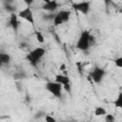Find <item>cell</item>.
Returning a JSON list of instances; mask_svg holds the SVG:
<instances>
[{
	"mask_svg": "<svg viewBox=\"0 0 122 122\" xmlns=\"http://www.w3.org/2000/svg\"><path fill=\"white\" fill-rule=\"evenodd\" d=\"M45 53H46V50L42 47H38V48H35V49L31 50L30 51H29L28 54L26 55V59L29 61V63L31 66L36 67L38 62L45 55Z\"/></svg>",
	"mask_w": 122,
	"mask_h": 122,
	"instance_id": "1",
	"label": "cell"
},
{
	"mask_svg": "<svg viewBox=\"0 0 122 122\" xmlns=\"http://www.w3.org/2000/svg\"><path fill=\"white\" fill-rule=\"evenodd\" d=\"M90 35H91L90 30H83L80 33V35L76 41V45H75L76 49H78L82 51H87L90 49V45H89Z\"/></svg>",
	"mask_w": 122,
	"mask_h": 122,
	"instance_id": "2",
	"label": "cell"
},
{
	"mask_svg": "<svg viewBox=\"0 0 122 122\" xmlns=\"http://www.w3.org/2000/svg\"><path fill=\"white\" fill-rule=\"evenodd\" d=\"M46 90L52 94L56 98H61L62 97V91H63V86L59 83H56L54 81H49L45 85Z\"/></svg>",
	"mask_w": 122,
	"mask_h": 122,
	"instance_id": "3",
	"label": "cell"
},
{
	"mask_svg": "<svg viewBox=\"0 0 122 122\" xmlns=\"http://www.w3.org/2000/svg\"><path fill=\"white\" fill-rule=\"evenodd\" d=\"M106 75V71L100 67H94L90 72V77L95 84H100Z\"/></svg>",
	"mask_w": 122,
	"mask_h": 122,
	"instance_id": "4",
	"label": "cell"
},
{
	"mask_svg": "<svg viewBox=\"0 0 122 122\" xmlns=\"http://www.w3.org/2000/svg\"><path fill=\"white\" fill-rule=\"evenodd\" d=\"M17 16H18V18H22V19L26 20L27 22L30 23L31 25H34V16H33V12H32L30 6H27L25 9L21 10L17 13Z\"/></svg>",
	"mask_w": 122,
	"mask_h": 122,
	"instance_id": "5",
	"label": "cell"
},
{
	"mask_svg": "<svg viewBox=\"0 0 122 122\" xmlns=\"http://www.w3.org/2000/svg\"><path fill=\"white\" fill-rule=\"evenodd\" d=\"M54 82L61 84L63 86V90H66L67 92L71 91V80H70L69 76L62 74V73L56 74L55 78H54Z\"/></svg>",
	"mask_w": 122,
	"mask_h": 122,
	"instance_id": "6",
	"label": "cell"
},
{
	"mask_svg": "<svg viewBox=\"0 0 122 122\" xmlns=\"http://www.w3.org/2000/svg\"><path fill=\"white\" fill-rule=\"evenodd\" d=\"M72 8L73 10H75L76 11H79L83 14H88L90 10H91V2L89 1H83V2H77V3H73L72 4Z\"/></svg>",
	"mask_w": 122,
	"mask_h": 122,
	"instance_id": "7",
	"label": "cell"
},
{
	"mask_svg": "<svg viewBox=\"0 0 122 122\" xmlns=\"http://www.w3.org/2000/svg\"><path fill=\"white\" fill-rule=\"evenodd\" d=\"M59 8V4L57 1L55 0H47L44 5L42 6V10H46V11H49V12H54L57 9Z\"/></svg>",
	"mask_w": 122,
	"mask_h": 122,
	"instance_id": "8",
	"label": "cell"
},
{
	"mask_svg": "<svg viewBox=\"0 0 122 122\" xmlns=\"http://www.w3.org/2000/svg\"><path fill=\"white\" fill-rule=\"evenodd\" d=\"M10 27L14 30H17L18 27H19V21H18V16H17V13H11L10 14Z\"/></svg>",
	"mask_w": 122,
	"mask_h": 122,
	"instance_id": "9",
	"label": "cell"
},
{
	"mask_svg": "<svg viewBox=\"0 0 122 122\" xmlns=\"http://www.w3.org/2000/svg\"><path fill=\"white\" fill-rule=\"evenodd\" d=\"M57 14L60 16V18L62 19L63 23H66V22H68V21L70 20V18H71V11H69V10H59V11L57 12Z\"/></svg>",
	"mask_w": 122,
	"mask_h": 122,
	"instance_id": "10",
	"label": "cell"
},
{
	"mask_svg": "<svg viewBox=\"0 0 122 122\" xmlns=\"http://www.w3.org/2000/svg\"><path fill=\"white\" fill-rule=\"evenodd\" d=\"M11 58H10V55L8 54V53H5V52H0V61L3 65H7L10 62Z\"/></svg>",
	"mask_w": 122,
	"mask_h": 122,
	"instance_id": "11",
	"label": "cell"
},
{
	"mask_svg": "<svg viewBox=\"0 0 122 122\" xmlns=\"http://www.w3.org/2000/svg\"><path fill=\"white\" fill-rule=\"evenodd\" d=\"M93 113H94L95 116H105L108 112H107L105 108H103V107H96L94 109Z\"/></svg>",
	"mask_w": 122,
	"mask_h": 122,
	"instance_id": "12",
	"label": "cell"
},
{
	"mask_svg": "<svg viewBox=\"0 0 122 122\" xmlns=\"http://www.w3.org/2000/svg\"><path fill=\"white\" fill-rule=\"evenodd\" d=\"M113 104H114V107L117 109L122 108V92H120L118 93L116 99H114V101H113Z\"/></svg>",
	"mask_w": 122,
	"mask_h": 122,
	"instance_id": "13",
	"label": "cell"
},
{
	"mask_svg": "<svg viewBox=\"0 0 122 122\" xmlns=\"http://www.w3.org/2000/svg\"><path fill=\"white\" fill-rule=\"evenodd\" d=\"M52 23H53V25L54 26H60V25H62L63 24V21H62V19L60 18V16L57 14V13H55V15H54V17H53V19H52Z\"/></svg>",
	"mask_w": 122,
	"mask_h": 122,
	"instance_id": "14",
	"label": "cell"
},
{
	"mask_svg": "<svg viewBox=\"0 0 122 122\" xmlns=\"http://www.w3.org/2000/svg\"><path fill=\"white\" fill-rule=\"evenodd\" d=\"M35 37H36V40H37L39 43H44L45 39H44L43 34H42L40 31H35Z\"/></svg>",
	"mask_w": 122,
	"mask_h": 122,
	"instance_id": "15",
	"label": "cell"
},
{
	"mask_svg": "<svg viewBox=\"0 0 122 122\" xmlns=\"http://www.w3.org/2000/svg\"><path fill=\"white\" fill-rule=\"evenodd\" d=\"M105 121L106 122H115V116L111 113H107L105 115Z\"/></svg>",
	"mask_w": 122,
	"mask_h": 122,
	"instance_id": "16",
	"label": "cell"
},
{
	"mask_svg": "<svg viewBox=\"0 0 122 122\" xmlns=\"http://www.w3.org/2000/svg\"><path fill=\"white\" fill-rule=\"evenodd\" d=\"M95 43H96L95 37L91 33V35H90V37H89V45H90V47L94 46V45H95Z\"/></svg>",
	"mask_w": 122,
	"mask_h": 122,
	"instance_id": "17",
	"label": "cell"
},
{
	"mask_svg": "<svg viewBox=\"0 0 122 122\" xmlns=\"http://www.w3.org/2000/svg\"><path fill=\"white\" fill-rule=\"evenodd\" d=\"M114 65L117 68H122V57H118L114 59Z\"/></svg>",
	"mask_w": 122,
	"mask_h": 122,
	"instance_id": "18",
	"label": "cell"
},
{
	"mask_svg": "<svg viewBox=\"0 0 122 122\" xmlns=\"http://www.w3.org/2000/svg\"><path fill=\"white\" fill-rule=\"evenodd\" d=\"M45 121L46 122H56V119L50 114H46L45 115Z\"/></svg>",
	"mask_w": 122,
	"mask_h": 122,
	"instance_id": "19",
	"label": "cell"
},
{
	"mask_svg": "<svg viewBox=\"0 0 122 122\" xmlns=\"http://www.w3.org/2000/svg\"><path fill=\"white\" fill-rule=\"evenodd\" d=\"M5 10H8V11H10V12H11V13H14V11L16 10V8H13V7H11L10 5H6L5 6Z\"/></svg>",
	"mask_w": 122,
	"mask_h": 122,
	"instance_id": "20",
	"label": "cell"
},
{
	"mask_svg": "<svg viewBox=\"0 0 122 122\" xmlns=\"http://www.w3.org/2000/svg\"><path fill=\"white\" fill-rule=\"evenodd\" d=\"M54 15H55V13H49V14H46V15L44 16V19H46V20H51V21H52Z\"/></svg>",
	"mask_w": 122,
	"mask_h": 122,
	"instance_id": "21",
	"label": "cell"
},
{
	"mask_svg": "<svg viewBox=\"0 0 122 122\" xmlns=\"http://www.w3.org/2000/svg\"><path fill=\"white\" fill-rule=\"evenodd\" d=\"M59 70H60V71H65V70H66V65H65V64H62V65L59 67Z\"/></svg>",
	"mask_w": 122,
	"mask_h": 122,
	"instance_id": "22",
	"label": "cell"
},
{
	"mask_svg": "<svg viewBox=\"0 0 122 122\" xmlns=\"http://www.w3.org/2000/svg\"><path fill=\"white\" fill-rule=\"evenodd\" d=\"M2 65H3V64H2V63H1V61H0V68L2 67Z\"/></svg>",
	"mask_w": 122,
	"mask_h": 122,
	"instance_id": "23",
	"label": "cell"
},
{
	"mask_svg": "<svg viewBox=\"0 0 122 122\" xmlns=\"http://www.w3.org/2000/svg\"><path fill=\"white\" fill-rule=\"evenodd\" d=\"M88 122H90V121H88Z\"/></svg>",
	"mask_w": 122,
	"mask_h": 122,
	"instance_id": "24",
	"label": "cell"
}]
</instances>
